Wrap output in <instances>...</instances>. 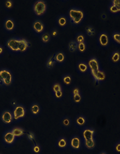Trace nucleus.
<instances>
[{
  "label": "nucleus",
  "mask_w": 120,
  "mask_h": 154,
  "mask_svg": "<svg viewBox=\"0 0 120 154\" xmlns=\"http://www.w3.org/2000/svg\"><path fill=\"white\" fill-rule=\"evenodd\" d=\"M67 17L68 21L74 26H79L81 24L85 18V13L82 9L73 7L68 11Z\"/></svg>",
  "instance_id": "obj_1"
},
{
  "label": "nucleus",
  "mask_w": 120,
  "mask_h": 154,
  "mask_svg": "<svg viewBox=\"0 0 120 154\" xmlns=\"http://www.w3.org/2000/svg\"><path fill=\"white\" fill-rule=\"evenodd\" d=\"M0 79L4 82V87H10L14 82V76L11 71L6 68L0 69Z\"/></svg>",
  "instance_id": "obj_2"
},
{
  "label": "nucleus",
  "mask_w": 120,
  "mask_h": 154,
  "mask_svg": "<svg viewBox=\"0 0 120 154\" xmlns=\"http://www.w3.org/2000/svg\"><path fill=\"white\" fill-rule=\"evenodd\" d=\"M32 8L36 16L38 17L43 16L47 10L46 2L44 0H37L32 4Z\"/></svg>",
  "instance_id": "obj_3"
},
{
  "label": "nucleus",
  "mask_w": 120,
  "mask_h": 154,
  "mask_svg": "<svg viewBox=\"0 0 120 154\" xmlns=\"http://www.w3.org/2000/svg\"><path fill=\"white\" fill-rule=\"evenodd\" d=\"M14 122H19L24 119L26 115V107L22 104L17 105L12 109Z\"/></svg>",
  "instance_id": "obj_4"
},
{
  "label": "nucleus",
  "mask_w": 120,
  "mask_h": 154,
  "mask_svg": "<svg viewBox=\"0 0 120 154\" xmlns=\"http://www.w3.org/2000/svg\"><path fill=\"white\" fill-rule=\"evenodd\" d=\"M68 145L70 146L71 150L74 152H78L81 149L83 146V141L81 137L79 135H73L70 137Z\"/></svg>",
  "instance_id": "obj_5"
},
{
  "label": "nucleus",
  "mask_w": 120,
  "mask_h": 154,
  "mask_svg": "<svg viewBox=\"0 0 120 154\" xmlns=\"http://www.w3.org/2000/svg\"><path fill=\"white\" fill-rule=\"evenodd\" d=\"M17 139L10 130L5 131L2 134V142L5 146L11 147L14 146Z\"/></svg>",
  "instance_id": "obj_6"
},
{
  "label": "nucleus",
  "mask_w": 120,
  "mask_h": 154,
  "mask_svg": "<svg viewBox=\"0 0 120 154\" xmlns=\"http://www.w3.org/2000/svg\"><path fill=\"white\" fill-rule=\"evenodd\" d=\"M0 121L4 125H9L14 123L12 111L9 109H5L0 112Z\"/></svg>",
  "instance_id": "obj_7"
},
{
  "label": "nucleus",
  "mask_w": 120,
  "mask_h": 154,
  "mask_svg": "<svg viewBox=\"0 0 120 154\" xmlns=\"http://www.w3.org/2000/svg\"><path fill=\"white\" fill-rule=\"evenodd\" d=\"M5 47L11 52H19V37H12L5 42Z\"/></svg>",
  "instance_id": "obj_8"
},
{
  "label": "nucleus",
  "mask_w": 120,
  "mask_h": 154,
  "mask_svg": "<svg viewBox=\"0 0 120 154\" xmlns=\"http://www.w3.org/2000/svg\"><path fill=\"white\" fill-rule=\"evenodd\" d=\"M32 28L33 32H34L36 34L41 35L45 32V26L44 23L43 21H41L40 20L36 19L35 20L34 22H32Z\"/></svg>",
  "instance_id": "obj_9"
},
{
  "label": "nucleus",
  "mask_w": 120,
  "mask_h": 154,
  "mask_svg": "<svg viewBox=\"0 0 120 154\" xmlns=\"http://www.w3.org/2000/svg\"><path fill=\"white\" fill-rule=\"evenodd\" d=\"M16 22L12 17H7L4 20V29L8 33L13 32L16 29Z\"/></svg>",
  "instance_id": "obj_10"
},
{
  "label": "nucleus",
  "mask_w": 120,
  "mask_h": 154,
  "mask_svg": "<svg viewBox=\"0 0 120 154\" xmlns=\"http://www.w3.org/2000/svg\"><path fill=\"white\" fill-rule=\"evenodd\" d=\"M56 147L57 149L61 152H63L67 149L68 147V141L67 137L64 136H61L59 137L56 141Z\"/></svg>",
  "instance_id": "obj_11"
},
{
  "label": "nucleus",
  "mask_w": 120,
  "mask_h": 154,
  "mask_svg": "<svg viewBox=\"0 0 120 154\" xmlns=\"http://www.w3.org/2000/svg\"><path fill=\"white\" fill-rule=\"evenodd\" d=\"M30 112L32 117L36 118L40 115L42 111V108L40 105L36 102H33L30 105Z\"/></svg>",
  "instance_id": "obj_12"
},
{
  "label": "nucleus",
  "mask_w": 120,
  "mask_h": 154,
  "mask_svg": "<svg viewBox=\"0 0 120 154\" xmlns=\"http://www.w3.org/2000/svg\"><path fill=\"white\" fill-rule=\"evenodd\" d=\"M81 132V139L83 140H90V139L94 138L95 131L93 129L91 128V127H84V128H82Z\"/></svg>",
  "instance_id": "obj_13"
},
{
  "label": "nucleus",
  "mask_w": 120,
  "mask_h": 154,
  "mask_svg": "<svg viewBox=\"0 0 120 154\" xmlns=\"http://www.w3.org/2000/svg\"><path fill=\"white\" fill-rule=\"evenodd\" d=\"M87 64L89 66V69L91 71V72H95V71L100 70L99 63L97 59L95 57L90 58L88 60Z\"/></svg>",
  "instance_id": "obj_14"
},
{
  "label": "nucleus",
  "mask_w": 120,
  "mask_h": 154,
  "mask_svg": "<svg viewBox=\"0 0 120 154\" xmlns=\"http://www.w3.org/2000/svg\"><path fill=\"white\" fill-rule=\"evenodd\" d=\"M97 42L101 46L107 47L109 44V38L106 32H103L99 35L97 38Z\"/></svg>",
  "instance_id": "obj_15"
},
{
  "label": "nucleus",
  "mask_w": 120,
  "mask_h": 154,
  "mask_svg": "<svg viewBox=\"0 0 120 154\" xmlns=\"http://www.w3.org/2000/svg\"><path fill=\"white\" fill-rule=\"evenodd\" d=\"M74 125L77 128H83L87 123V119L83 115H78L74 118Z\"/></svg>",
  "instance_id": "obj_16"
},
{
  "label": "nucleus",
  "mask_w": 120,
  "mask_h": 154,
  "mask_svg": "<svg viewBox=\"0 0 120 154\" xmlns=\"http://www.w3.org/2000/svg\"><path fill=\"white\" fill-rule=\"evenodd\" d=\"M30 47L29 41L26 38L19 37V52L24 53Z\"/></svg>",
  "instance_id": "obj_17"
},
{
  "label": "nucleus",
  "mask_w": 120,
  "mask_h": 154,
  "mask_svg": "<svg viewBox=\"0 0 120 154\" xmlns=\"http://www.w3.org/2000/svg\"><path fill=\"white\" fill-rule=\"evenodd\" d=\"M54 58H55L56 63L59 64L60 65L64 64L67 60V56L65 53L62 51H57L54 53Z\"/></svg>",
  "instance_id": "obj_18"
},
{
  "label": "nucleus",
  "mask_w": 120,
  "mask_h": 154,
  "mask_svg": "<svg viewBox=\"0 0 120 154\" xmlns=\"http://www.w3.org/2000/svg\"><path fill=\"white\" fill-rule=\"evenodd\" d=\"M76 69L78 72L80 74H82V75L86 74L89 70L87 63L83 60H80L76 64Z\"/></svg>",
  "instance_id": "obj_19"
},
{
  "label": "nucleus",
  "mask_w": 120,
  "mask_h": 154,
  "mask_svg": "<svg viewBox=\"0 0 120 154\" xmlns=\"http://www.w3.org/2000/svg\"><path fill=\"white\" fill-rule=\"evenodd\" d=\"M68 17L65 14H61L57 17L56 18V24L58 25L59 27L62 28H65L67 27L68 23Z\"/></svg>",
  "instance_id": "obj_20"
},
{
  "label": "nucleus",
  "mask_w": 120,
  "mask_h": 154,
  "mask_svg": "<svg viewBox=\"0 0 120 154\" xmlns=\"http://www.w3.org/2000/svg\"><path fill=\"white\" fill-rule=\"evenodd\" d=\"M92 76L93 77V79L96 82H100L103 81L105 79H106V74L101 70H99L97 71H95V72H91Z\"/></svg>",
  "instance_id": "obj_21"
},
{
  "label": "nucleus",
  "mask_w": 120,
  "mask_h": 154,
  "mask_svg": "<svg viewBox=\"0 0 120 154\" xmlns=\"http://www.w3.org/2000/svg\"><path fill=\"white\" fill-rule=\"evenodd\" d=\"M10 131L17 139L22 138L25 134V129L21 127H14L10 129Z\"/></svg>",
  "instance_id": "obj_22"
},
{
  "label": "nucleus",
  "mask_w": 120,
  "mask_h": 154,
  "mask_svg": "<svg viewBox=\"0 0 120 154\" xmlns=\"http://www.w3.org/2000/svg\"><path fill=\"white\" fill-rule=\"evenodd\" d=\"M61 127L64 129H69L73 125V121L71 118L68 116H64L61 118V122H60Z\"/></svg>",
  "instance_id": "obj_23"
},
{
  "label": "nucleus",
  "mask_w": 120,
  "mask_h": 154,
  "mask_svg": "<svg viewBox=\"0 0 120 154\" xmlns=\"http://www.w3.org/2000/svg\"><path fill=\"white\" fill-rule=\"evenodd\" d=\"M56 64V62L55 61V58H54V53H53V54H51L49 57V58L47 59L45 65H46V67L47 69L52 70L54 69V67L55 66Z\"/></svg>",
  "instance_id": "obj_24"
},
{
  "label": "nucleus",
  "mask_w": 120,
  "mask_h": 154,
  "mask_svg": "<svg viewBox=\"0 0 120 154\" xmlns=\"http://www.w3.org/2000/svg\"><path fill=\"white\" fill-rule=\"evenodd\" d=\"M83 146H85L86 149L89 150L93 149L95 147V140L94 138L90 139V140H83Z\"/></svg>",
  "instance_id": "obj_25"
},
{
  "label": "nucleus",
  "mask_w": 120,
  "mask_h": 154,
  "mask_svg": "<svg viewBox=\"0 0 120 154\" xmlns=\"http://www.w3.org/2000/svg\"><path fill=\"white\" fill-rule=\"evenodd\" d=\"M31 152L32 154H42L43 153V147L39 143H32L31 146Z\"/></svg>",
  "instance_id": "obj_26"
},
{
  "label": "nucleus",
  "mask_w": 120,
  "mask_h": 154,
  "mask_svg": "<svg viewBox=\"0 0 120 154\" xmlns=\"http://www.w3.org/2000/svg\"><path fill=\"white\" fill-rule=\"evenodd\" d=\"M51 38H52V37H51L49 32H44L43 34H42L40 35V37L41 42L43 45H46V44H47L48 43H49L50 41L51 40Z\"/></svg>",
  "instance_id": "obj_27"
},
{
  "label": "nucleus",
  "mask_w": 120,
  "mask_h": 154,
  "mask_svg": "<svg viewBox=\"0 0 120 154\" xmlns=\"http://www.w3.org/2000/svg\"><path fill=\"white\" fill-rule=\"evenodd\" d=\"M68 50L71 53H75L78 51V43L75 40H71L68 44Z\"/></svg>",
  "instance_id": "obj_28"
},
{
  "label": "nucleus",
  "mask_w": 120,
  "mask_h": 154,
  "mask_svg": "<svg viewBox=\"0 0 120 154\" xmlns=\"http://www.w3.org/2000/svg\"><path fill=\"white\" fill-rule=\"evenodd\" d=\"M62 81L66 86H70L73 82V76L69 73H66L62 77Z\"/></svg>",
  "instance_id": "obj_29"
},
{
  "label": "nucleus",
  "mask_w": 120,
  "mask_h": 154,
  "mask_svg": "<svg viewBox=\"0 0 120 154\" xmlns=\"http://www.w3.org/2000/svg\"><path fill=\"white\" fill-rule=\"evenodd\" d=\"M63 91V88L61 83L59 82H54V83L51 86V92L52 93H56V92L62 91Z\"/></svg>",
  "instance_id": "obj_30"
},
{
  "label": "nucleus",
  "mask_w": 120,
  "mask_h": 154,
  "mask_svg": "<svg viewBox=\"0 0 120 154\" xmlns=\"http://www.w3.org/2000/svg\"><path fill=\"white\" fill-rule=\"evenodd\" d=\"M26 137L28 141L30 143H36V136L35 133L32 131H28L26 133Z\"/></svg>",
  "instance_id": "obj_31"
},
{
  "label": "nucleus",
  "mask_w": 120,
  "mask_h": 154,
  "mask_svg": "<svg viewBox=\"0 0 120 154\" xmlns=\"http://www.w3.org/2000/svg\"><path fill=\"white\" fill-rule=\"evenodd\" d=\"M71 99L73 103L75 105H78L83 101V95L82 94H75V95L71 96Z\"/></svg>",
  "instance_id": "obj_32"
},
{
  "label": "nucleus",
  "mask_w": 120,
  "mask_h": 154,
  "mask_svg": "<svg viewBox=\"0 0 120 154\" xmlns=\"http://www.w3.org/2000/svg\"><path fill=\"white\" fill-rule=\"evenodd\" d=\"M111 60L114 64L118 63L120 61V52L118 51L113 52L111 56Z\"/></svg>",
  "instance_id": "obj_33"
},
{
  "label": "nucleus",
  "mask_w": 120,
  "mask_h": 154,
  "mask_svg": "<svg viewBox=\"0 0 120 154\" xmlns=\"http://www.w3.org/2000/svg\"><path fill=\"white\" fill-rule=\"evenodd\" d=\"M74 40L76 41L77 43H82L85 42V35H84L82 32H79L77 33L75 36H74Z\"/></svg>",
  "instance_id": "obj_34"
},
{
  "label": "nucleus",
  "mask_w": 120,
  "mask_h": 154,
  "mask_svg": "<svg viewBox=\"0 0 120 154\" xmlns=\"http://www.w3.org/2000/svg\"><path fill=\"white\" fill-rule=\"evenodd\" d=\"M53 98L55 99V100H57V101H59V100H61L65 96V93L63 91H59V92H56V93H52Z\"/></svg>",
  "instance_id": "obj_35"
},
{
  "label": "nucleus",
  "mask_w": 120,
  "mask_h": 154,
  "mask_svg": "<svg viewBox=\"0 0 120 154\" xmlns=\"http://www.w3.org/2000/svg\"><path fill=\"white\" fill-rule=\"evenodd\" d=\"M87 44L85 42L82 43H78V51L80 53H85L87 51Z\"/></svg>",
  "instance_id": "obj_36"
},
{
  "label": "nucleus",
  "mask_w": 120,
  "mask_h": 154,
  "mask_svg": "<svg viewBox=\"0 0 120 154\" xmlns=\"http://www.w3.org/2000/svg\"><path fill=\"white\" fill-rule=\"evenodd\" d=\"M85 32L87 35L90 37H92L95 34V29L92 26H88L85 28Z\"/></svg>",
  "instance_id": "obj_37"
},
{
  "label": "nucleus",
  "mask_w": 120,
  "mask_h": 154,
  "mask_svg": "<svg viewBox=\"0 0 120 154\" xmlns=\"http://www.w3.org/2000/svg\"><path fill=\"white\" fill-rule=\"evenodd\" d=\"M4 6L6 10H10L14 6V2L11 0H6L4 3Z\"/></svg>",
  "instance_id": "obj_38"
},
{
  "label": "nucleus",
  "mask_w": 120,
  "mask_h": 154,
  "mask_svg": "<svg viewBox=\"0 0 120 154\" xmlns=\"http://www.w3.org/2000/svg\"><path fill=\"white\" fill-rule=\"evenodd\" d=\"M112 38L115 43L120 44V32H113L112 34Z\"/></svg>",
  "instance_id": "obj_39"
},
{
  "label": "nucleus",
  "mask_w": 120,
  "mask_h": 154,
  "mask_svg": "<svg viewBox=\"0 0 120 154\" xmlns=\"http://www.w3.org/2000/svg\"><path fill=\"white\" fill-rule=\"evenodd\" d=\"M49 33L52 38H57L59 36V31L56 28H54L52 29H51V30L50 31Z\"/></svg>",
  "instance_id": "obj_40"
},
{
  "label": "nucleus",
  "mask_w": 120,
  "mask_h": 154,
  "mask_svg": "<svg viewBox=\"0 0 120 154\" xmlns=\"http://www.w3.org/2000/svg\"><path fill=\"white\" fill-rule=\"evenodd\" d=\"M82 94L81 91V89L79 87H74L72 88L71 91V96L75 95V94Z\"/></svg>",
  "instance_id": "obj_41"
},
{
  "label": "nucleus",
  "mask_w": 120,
  "mask_h": 154,
  "mask_svg": "<svg viewBox=\"0 0 120 154\" xmlns=\"http://www.w3.org/2000/svg\"><path fill=\"white\" fill-rule=\"evenodd\" d=\"M109 10L110 12L112 14H118L119 12L118 10V8H117L115 5L112 4L109 5Z\"/></svg>",
  "instance_id": "obj_42"
},
{
  "label": "nucleus",
  "mask_w": 120,
  "mask_h": 154,
  "mask_svg": "<svg viewBox=\"0 0 120 154\" xmlns=\"http://www.w3.org/2000/svg\"><path fill=\"white\" fill-rule=\"evenodd\" d=\"M111 4L115 5L120 12V0H113V1L111 2Z\"/></svg>",
  "instance_id": "obj_43"
},
{
  "label": "nucleus",
  "mask_w": 120,
  "mask_h": 154,
  "mask_svg": "<svg viewBox=\"0 0 120 154\" xmlns=\"http://www.w3.org/2000/svg\"><path fill=\"white\" fill-rule=\"evenodd\" d=\"M114 151L116 153H120V141L116 143L115 145H114Z\"/></svg>",
  "instance_id": "obj_44"
},
{
  "label": "nucleus",
  "mask_w": 120,
  "mask_h": 154,
  "mask_svg": "<svg viewBox=\"0 0 120 154\" xmlns=\"http://www.w3.org/2000/svg\"><path fill=\"white\" fill-rule=\"evenodd\" d=\"M100 18L101 20H103V21H105V20H106L107 19V14L105 13V12H102L100 15Z\"/></svg>",
  "instance_id": "obj_45"
},
{
  "label": "nucleus",
  "mask_w": 120,
  "mask_h": 154,
  "mask_svg": "<svg viewBox=\"0 0 120 154\" xmlns=\"http://www.w3.org/2000/svg\"><path fill=\"white\" fill-rule=\"evenodd\" d=\"M17 105H18V103H17V102L16 101V100H14V99L11 100V101H10V106H11V107H12V109H13L14 107H15V106H16Z\"/></svg>",
  "instance_id": "obj_46"
},
{
  "label": "nucleus",
  "mask_w": 120,
  "mask_h": 154,
  "mask_svg": "<svg viewBox=\"0 0 120 154\" xmlns=\"http://www.w3.org/2000/svg\"><path fill=\"white\" fill-rule=\"evenodd\" d=\"M4 48H3V46L0 45V56H1L2 55H3V54H4Z\"/></svg>",
  "instance_id": "obj_47"
},
{
  "label": "nucleus",
  "mask_w": 120,
  "mask_h": 154,
  "mask_svg": "<svg viewBox=\"0 0 120 154\" xmlns=\"http://www.w3.org/2000/svg\"><path fill=\"white\" fill-rule=\"evenodd\" d=\"M0 87H4V82L2 81L1 79H0Z\"/></svg>",
  "instance_id": "obj_48"
},
{
  "label": "nucleus",
  "mask_w": 120,
  "mask_h": 154,
  "mask_svg": "<svg viewBox=\"0 0 120 154\" xmlns=\"http://www.w3.org/2000/svg\"><path fill=\"white\" fill-rule=\"evenodd\" d=\"M98 154H107V153L106 152H104V151H103V152H101L99 153H98Z\"/></svg>",
  "instance_id": "obj_49"
},
{
  "label": "nucleus",
  "mask_w": 120,
  "mask_h": 154,
  "mask_svg": "<svg viewBox=\"0 0 120 154\" xmlns=\"http://www.w3.org/2000/svg\"></svg>",
  "instance_id": "obj_50"
}]
</instances>
